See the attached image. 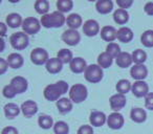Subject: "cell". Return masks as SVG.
<instances>
[{"instance_id":"obj_10","label":"cell","mask_w":153,"mask_h":134,"mask_svg":"<svg viewBox=\"0 0 153 134\" xmlns=\"http://www.w3.org/2000/svg\"><path fill=\"white\" fill-rule=\"evenodd\" d=\"M107 125L113 130L121 129L124 126V116L120 112H113L107 117Z\"/></svg>"},{"instance_id":"obj_2","label":"cell","mask_w":153,"mask_h":134,"mask_svg":"<svg viewBox=\"0 0 153 134\" xmlns=\"http://www.w3.org/2000/svg\"><path fill=\"white\" fill-rule=\"evenodd\" d=\"M41 25L46 28L51 27H61L66 22V18L61 12H53L51 14H46V15L41 17Z\"/></svg>"},{"instance_id":"obj_11","label":"cell","mask_w":153,"mask_h":134,"mask_svg":"<svg viewBox=\"0 0 153 134\" xmlns=\"http://www.w3.org/2000/svg\"><path fill=\"white\" fill-rule=\"evenodd\" d=\"M132 93L136 98H143L147 96L149 94V87L148 84L144 81H136L134 84H132Z\"/></svg>"},{"instance_id":"obj_9","label":"cell","mask_w":153,"mask_h":134,"mask_svg":"<svg viewBox=\"0 0 153 134\" xmlns=\"http://www.w3.org/2000/svg\"><path fill=\"white\" fill-rule=\"evenodd\" d=\"M130 75L136 81H143L148 76V69L144 64H135L130 69Z\"/></svg>"},{"instance_id":"obj_39","label":"cell","mask_w":153,"mask_h":134,"mask_svg":"<svg viewBox=\"0 0 153 134\" xmlns=\"http://www.w3.org/2000/svg\"><path fill=\"white\" fill-rule=\"evenodd\" d=\"M106 53H109L112 58H115V59H117V56L121 53V48H120V46L117 44V43H114V42L109 43L106 47Z\"/></svg>"},{"instance_id":"obj_44","label":"cell","mask_w":153,"mask_h":134,"mask_svg":"<svg viewBox=\"0 0 153 134\" xmlns=\"http://www.w3.org/2000/svg\"><path fill=\"white\" fill-rule=\"evenodd\" d=\"M7 67H9L7 61L3 59V58H1V59H0V75H3V73L7 71Z\"/></svg>"},{"instance_id":"obj_18","label":"cell","mask_w":153,"mask_h":134,"mask_svg":"<svg viewBox=\"0 0 153 134\" xmlns=\"http://www.w3.org/2000/svg\"><path fill=\"white\" fill-rule=\"evenodd\" d=\"M89 121L92 126L101 127V126H103L107 121V117H106V115L103 112H101V111H92L91 114H90Z\"/></svg>"},{"instance_id":"obj_45","label":"cell","mask_w":153,"mask_h":134,"mask_svg":"<svg viewBox=\"0 0 153 134\" xmlns=\"http://www.w3.org/2000/svg\"><path fill=\"white\" fill-rule=\"evenodd\" d=\"M1 134H18V130L15 127H5L2 129Z\"/></svg>"},{"instance_id":"obj_3","label":"cell","mask_w":153,"mask_h":134,"mask_svg":"<svg viewBox=\"0 0 153 134\" xmlns=\"http://www.w3.org/2000/svg\"><path fill=\"white\" fill-rule=\"evenodd\" d=\"M87 88L83 84H76L69 90V98L76 104L82 103L87 98Z\"/></svg>"},{"instance_id":"obj_28","label":"cell","mask_w":153,"mask_h":134,"mask_svg":"<svg viewBox=\"0 0 153 134\" xmlns=\"http://www.w3.org/2000/svg\"><path fill=\"white\" fill-rule=\"evenodd\" d=\"M7 23L10 27L12 28H16V27H19L23 21H22V18L19 14L17 13H12L10 15H7Z\"/></svg>"},{"instance_id":"obj_36","label":"cell","mask_w":153,"mask_h":134,"mask_svg":"<svg viewBox=\"0 0 153 134\" xmlns=\"http://www.w3.org/2000/svg\"><path fill=\"white\" fill-rule=\"evenodd\" d=\"M38 124L42 129H51L53 125V118L48 115H40L38 118Z\"/></svg>"},{"instance_id":"obj_47","label":"cell","mask_w":153,"mask_h":134,"mask_svg":"<svg viewBox=\"0 0 153 134\" xmlns=\"http://www.w3.org/2000/svg\"><path fill=\"white\" fill-rule=\"evenodd\" d=\"M0 27H1V37H4L5 36V33H7V27H5V24L4 23H0Z\"/></svg>"},{"instance_id":"obj_6","label":"cell","mask_w":153,"mask_h":134,"mask_svg":"<svg viewBox=\"0 0 153 134\" xmlns=\"http://www.w3.org/2000/svg\"><path fill=\"white\" fill-rule=\"evenodd\" d=\"M41 22L37 18L27 17L23 20L22 23V30L26 35H35L40 30Z\"/></svg>"},{"instance_id":"obj_24","label":"cell","mask_w":153,"mask_h":134,"mask_svg":"<svg viewBox=\"0 0 153 134\" xmlns=\"http://www.w3.org/2000/svg\"><path fill=\"white\" fill-rule=\"evenodd\" d=\"M66 23L69 26V30H76L82 25V18L78 14H70L66 18Z\"/></svg>"},{"instance_id":"obj_23","label":"cell","mask_w":153,"mask_h":134,"mask_svg":"<svg viewBox=\"0 0 153 134\" xmlns=\"http://www.w3.org/2000/svg\"><path fill=\"white\" fill-rule=\"evenodd\" d=\"M117 39L123 43H128L133 39V32L129 27L123 26L117 30Z\"/></svg>"},{"instance_id":"obj_17","label":"cell","mask_w":153,"mask_h":134,"mask_svg":"<svg viewBox=\"0 0 153 134\" xmlns=\"http://www.w3.org/2000/svg\"><path fill=\"white\" fill-rule=\"evenodd\" d=\"M11 85L17 93H22L27 89V81L23 77H15L12 79Z\"/></svg>"},{"instance_id":"obj_33","label":"cell","mask_w":153,"mask_h":134,"mask_svg":"<svg viewBox=\"0 0 153 134\" xmlns=\"http://www.w3.org/2000/svg\"><path fill=\"white\" fill-rule=\"evenodd\" d=\"M115 88H117V90L119 93L124 94V96H125V93H127V92H129L130 90H131L132 85L128 80H120V81L117 82Z\"/></svg>"},{"instance_id":"obj_13","label":"cell","mask_w":153,"mask_h":134,"mask_svg":"<svg viewBox=\"0 0 153 134\" xmlns=\"http://www.w3.org/2000/svg\"><path fill=\"white\" fill-rule=\"evenodd\" d=\"M100 32V25L94 19L87 20L83 25V33L88 37H94Z\"/></svg>"},{"instance_id":"obj_26","label":"cell","mask_w":153,"mask_h":134,"mask_svg":"<svg viewBox=\"0 0 153 134\" xmlns=\"http://www.w3.org/2000/svg\"><path fill=\"white\" fill-rule=\"evenodd\" d=\"M57 108L61 113L65 114L67 112H70L72 109V103L67 98H61L59 101H57Z\"/></svg>"},{"instance_id":"obj_41","label":"cell","mask_w":153,"mask_h":134,"mask_svg":"<svg viewBox=\"0 0 153 134\" xmlns=\"http://www.w3.org/2000/svg\"><path fill=\"white\" fill-rule=\"evenodd\" d=\"M78 134H94V129L91 126L88 125L81 126L78 130Z\"/></svg>"},{"instance_id":"obj_7","label":"cell","mask_w":153,"mask_h":134,"mask_svg":"<svg viewBox=\"0 0 153 134\" xmlns=\"http://www.w3.org/2000/svg\"><path fill=\"white\" fill-rule=\"evenodd\" d=\"M30 60L36 65H43V64L47 63V61L49 60L48 53L44 48L37 47V48L33 49L30 53Z\"/></svg>"},{"instance_id":"obj_15","label":"cell","mask_w":153,"mask_h":134,"mask_svg":"<svg viewBox=\"0 0 153 134\" xmlns=\"http://www.w3.org/2000/svg\"><path fill=\"white\" fill-rule=\"evenodd\" d=\"M21 111L25 117H32L38 111V106L34 101H25L21 105Z\"/></svg>"},{"instance_id":"obj_22","label":"cell","mask_w":153,"mask_h":134,"mask_svg":"<svg viewBox=\"0 0 153 134\" xmlns=\"http://www.w3.org/2000/svg\"><path fill=\"white\" fill-rule=\"evenodd\" d=\"M7 64H9L10 67L16 69V68H20L22 65H23V57H22L20 53H11L9 56V58L7 59Z\"/></svg>"},{"instance_id":"obj_42","label":"cell","mask_w":153,"mask_h":134,"mask_svg":"<svg viewBox=\"0 0 153 134\" xmlns=\"http://www.w3.org/2000/svg\"><path fill=\"white\" fill-rule=\"evenodd\" d=\"M117 3L120 7V9L126 10V9H128V7H131L133 1H132V0H117Z\"/></svg>"},{"instance_id":"obj_43","label":"cell","mask_w":153,"mask_h":134,"mask_svg":"<svg viewBox=\"0 0 153 134\" xmlns=\"http://www.w3.org/2000/svg\"><path fill=\"white\" fill-rule=\"evenodd\" d=\"M145 106H146V108L149 109V110H153V92H150V93L146 96Z\"/></svg>"},{"instance_id":"obj_4","label":"cell","mask_w":153,"mask_h":134,"mask_svg":"<svg viewBox=\"0 0 153 134\" xmlns=\"http://www.w3.org/2000/svg\"><path fill=\"white\" fill-rule=\"evenodd\" d=\"M28 36L24 32L14 33L10 38V42L13 48L17 50H22L28 46Z\"/></svg>"},{"instance_id":"obj_16","label":"cell","mask_w":153,"mask_h":134,"mask_svg":"<svg viewBox=\"0 0 153 134\" xmlns=\"http://www.w3.org/2000/svg\"><path fill=\"white\" fill-rule=\"evenodd\" d=\"M101 37L104 41L112 43L117 38V32L113 26H104L101 30Z\"/></svg>"},{"instance_id":"obj_29","label":"cell","mask_w":153,"mask_h":134,"mask_svg":"<svg viewBox=\"0 0 153 134\" xmlns=\"http://www.w3.org/2000/svg\"><path fill=\"white\" fill-rule=\"evenodd\" d=\"M20 113V108L14 103H9L4 106V114L7 118H14Z\"/></svg>"},{"instance_id":"obj_5","label":"cell","mask_w":153,"mask_h":134,"mask_svg":"<svg viewBox=\"0 0 153 134\" xmlns=\"http://www.w3.org/2000/svg\"><path fill=\"white\" fill-rule=\"evenodd\" d=\"M84 77L90 83H99L103 79V70L99 65L91 64V65L87 66V68L84 73Z\"/></svg>"},{"instance_id":"obj_30","label":"cell","mask_w":153,"mask_h":134,"mask_svg":"<svg viewBox=\"0 0 153 134\" xmlns=\"http://www.w3.org/2000/svg\"><path fill=\"white\" fill-rule=\"evenodd\" d=\"M112 59L113 58L109 53H107L106 51L102 53L98 57V65L100 66L101 68H108L112 64Z\"/></svg>"},{"instance_id":"obj_38","label":"cell","mask_w":153,"mask_h":134,"mask_svg":"<svg viewBox=\"0 0 153 134\" xmlns=\"http://www.w3.org/2000/svg\"><path fill=\"white\" fill-rule=\"evenodd\" d=\"M53 132L56 134H68L69 132V127L65 121H57L53 126Z\"/></svg>"},{"instance_id":"obj_1","label":"cell","mask_w":153,"mask_h":134,"mask_svg":"<svg viewBox=\"0 0 153 134\" xmlns=\"http://www.w3.org/2000/svg\"><path fill=\"white\" fill-rule=\"evenodd\" d=\"M67 90L68 84L64 81H59L55 84H51V85H47L43 91V94L47 101L53 102V101H59L61 96L66 93Z\"/></svg>"},{"instance_id":"obj_35","label":"cell","mask_w":153,"mask_h":134,"mask_svg":"<svg viewBox=\"0 0 153 134\" xmlns=\"http://www.w3.org/2000/svg\"><path fill=\"white\" fill-rule=\"evenodd\" d=\"M74 2L71 0H58L57 1V7L59 12L61 13H67L72 9Z\"/></svg>"},{"instance_id":"obj_27","label":"cell","mask_w":153,"mask_h":134,"mask_svg":"<svg viewBox=\"0 0 153 134\" xmlns=\"http://www.w3.org/2000/svg\"><path fill=\"white\" fill-rule=\"evenodd\" d=\"M130 117L133 121L135 123H143L146 121L147 118V113L144 109L140 108H133L130 112Z\"/></svg>"},{"instance_id":"obj_12","label":"cell","mask_w":153,"mask_h":134,"mask_svg":"<svg viewBox=\"0 0 153 134\" xmlns=\"http://www.w3.org/2000/svg\"><path fill=\"white\" fill-rule=\"evenodd\" d=\"M109 103H110L111 109L115 112H119L121 109H123L126 106V96L124 94L117 93L111 96Z\"/></svg>"},{"instance_id":"obj_37","label":"cell","mask_w":153,"mask_h":134,"mask_svg":"<svg viewBox=\"0 0 153 134\" xmlns=\"http://www.w3.org/2000/svg\"><path fill=\"white\" fill-rule=\"evenodd\" d=\"M132 60L135 64H143L147 60V53L143 49H136L132 53Z\"/></svg>"},{"instance_id":"obj_32","label":"cell","mask_w":153,"mask_h":134,"mask_svg":"<svg viewBox=\"0 0 153 134\" xmlns=\"http://www.w3.org/2000/svg\"><path fill=\"white\" fill-rule=\"evenodd\" d=\"M57 58L62 62V64H67L72 61V53L69 50V49H66V48H63L61 50L58 51V55H57Z\"/></svg>"},{"instance_id":"obj_19","label":"cell","mask_w":153,"mask_h":134,"mask_svg":"<svg viewBox=\"0 0 153 134\" xmlns=\"http://www.w3.org/2000/svg\"><path fill=\"white\" fill-rule=\"evenodd\" d=\"M62 62L58 58H51L46 63V70L49 73H58L62 70Z\"/></svg>"},{"instance_id":"obj_40","label":"cell","mask_w":153,"mask_h":134,"mask_svg":"<svg viewBox=\"0 0 153 134\" xmlns=\"http://www.w3.org/2000/svg\"><path fill=\"white\" fill-rule=\"evenodd\" d=\"M3 96H5L7 98H13L14 96L17 94V92L15 91V89L13 88V86L10 84V85H7L2 90Z\"/></svg>"},{"instance_id":"obj_14","label":"cell","mask_w":153,"mask_h":134,"mask_svg":"<svg viewBox=\"0 0 153 134\" xmlns=\"http://www.w3.org/2000/svg\"><path fill=\"white\" fill-rule=\"evenodd\" d=\"M70 70L74 73H85L86 68H87V65H86V61L82 58H74L72 61L69 64Z\"/></svg>"},{"instance_id":"obj_34","label":"cell","mask_w":153,"mask_h":134,"mask_svg":"<svg viewBox=\"0 0 153 134\" xmlns=\"http://www.w3.org/2000/svg\"><path fill=\"white\" fill-rule=\"evenodd\" d=\"M140 41H142L143 45H145L146 47H153V30H149L143 33Z\"/></svg>"},{"instance_id":"obj_46","label":"cell","mask_w":153,"mask_h":134,"mask_svg":"<svg viewBox=\"0 0 153 134\" xmlns=\"http://www.w3.org/2000/svg\"><path fill=\"white\" fill-rule=\"evenodd\" d=\"M145 10V13L147 14V15L149 16H153V2H147L146 5H145L144 7Z\"/></svg>"},{"instance_id":"obj_20","label":"cell","mask_w":153,"mask_h":134,"mask_svg":"<svg viewBox=\"0 0 153 134\" xmlns=\"http://www.w3.org/2000/svg\"><path fill=\"white\" fill-rule=\"evenodd\" d=\"M133 60H132V55L129 53H121L117 57V65L121 68H127L132 64Z\"/></svg>"},{"instance_id":"obj_48","label":"cell","mask_w":153,"mask_h":134,"mask_svg":"<svg viewBox=\"0 0 153 134\" xmlns=\"http://www.w3.org/2000/svg\"><path fill=\"white\" fill-rule=\"evenodd\" d=\"M1 43H2V48H1V51H3V49H4V40H3V38L1 39Z\"/></svg>"},{"instance_id":"obj_21","label":"cell","mask_w":153,"mask_h":134,"mask_svg":"<svg viewBox=\"0 0 153 134\" xmlns=\"http://www.w3.org/2000/svg\"><path fill=\"white\" fill-rule=\"evenodd\" d=\"M96 9L100 14H108L112 11L113 3L111 0H99L96 3Z\"/></svg>"},{"instance_id":"obj_25","label":"cell","mask_w":153,"mask_h":134,"mask_svg":"<svg viewBox=\"0 0 153 134\" xmlns=\"http://www.w3.org/2000/svg\"><path fill=\"white\" fill-rule=\"evenodd\" d=\"M113 19H114L115 23L117 24H125L129 20V14L126 10L123 9H117L113 14Z\"/></svg>"},{"instance_id":"obj_31","label":"cell","mask_w":153,"mask_h":134,"mask_svg":"<svg viewBox=\"0 0 153 134\" xmlns=\"http://www.w3.org/2000/svg\"><path fill=\"white\" fill-rule=\"evenodd\" d=\"M35 10L40 15H46L49 10V2L47 0H37L35 2Z\"/></svg>"},{"instance_id":"obj_8","label":"cell","mask_w":153,"mask_h":134,"mask_svg":"<svg viewBox=\"0 0 153 134\" xmlns=\"http://www.w3.org/2000/svg\"><path fill=\"white\" fill-rule=\"evenodd\" d=\"M62 40L70 46H74L81 40V36L76 30H67L62 34Z\"/></svg>"}]
</instances>
